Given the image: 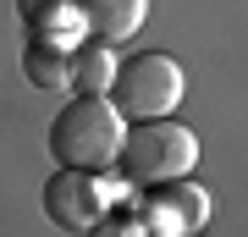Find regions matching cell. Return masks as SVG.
Returning <instances> with one entry per match:
<instances>
[{"label": "cell", "mask_w": 248, "mask_h": 237, "mask_svg": "<svg viewBox=\"0 0 248 237\" xmlns=\"http://www.w3.org/2000/svg\"><path fill=\"white\" fill-rule=\"evenodd\" d=\"M122 138H127V116L105 94H78L50 122V155L55 166L72 171H110L122 155Z\"/></svg>", "instance_id": "cell-1"}, {"label": "cell", "mask_w": 248, "mask_h": 237, "mask_svg": "<svg viewBox=\"0 0 248 237\" xmlns=\"http://www.w3.org/2000/svg\"><path fill=\"white\" fill-rule=\"evenodd\" d=\"M193 160H199L193 127L171 122V116H149V122H133V127H127L122 155H116V171H122L133 188H160V182L187 176Z\"/></svg>", "instance_id": "cell-2"}, {"label": "cell", "mask_w": 248, "mask_h": 237, "mask_svg": "<svg viewBox=\"0 0 248 237\" xmlns=\"http://www.w3.org/2000/svg\"><path fill=\"white\" fill-rule=\"evenodd\" d=\"M182 88H187L182 66L171 61L166 50H149V55H133V61L116 66L105 99L122 116H133V122H149V116H171L182 105Z\"/></svg>", "instance_id": "cell-3"}, {"label": "cell", "mask_w": 248, "mask_h": 237, "mask_svg": "<svg viewBox=\"0 0 248 237\" xmlns=\"http://www.w3.org/2000/svg\"><path fill=\"white\" fill-rule=\"evenodd\" d=\"M116 188L105 182V171H72L61 166L45 182V215L61 232H99V221L110 215Z\"/></svg>", "instance_id": "cell-4"}, {"label": "cell", "mask_w": 248, "mask_h": 237, "mask_svg": "<svg viewBox=\"0 0 248 237\" xmlns=\"http://www.w3.org/2000/svg\"><path fill=\"white\" fill-rule=\"evenodd\" d=\"M149 204H143V221H149L155 237H193L204 232V221H210V193H204L199 182H160V188H143Z\"/></svg>", "instance_id": "cell-5"}, {"label": "cell", "mask_w": 248, "mask_h": 237, "mask_svg": "<svg viewBox=\"0 0 248 237\" xmlns=\"http://www.w3.org/2000/svg\"><path fill=\"white\" fill-rule=\"evenodd\" d=\"M83 17V33H94L99 44H122L133 39L143 17H149V0H72Z\"/></svg>", "instance_id": "cell-6"}, {"label": "cell", "mask_w": 248, "mask_h": 237, "mask_svg": "<svg viewBox=\"0 0 248 237\" xmlns=\"http://www.w3.org/2000/svg\"><path fill=\"white\" fill-rule=\"evenodd\" d=\"M22 78L33 83V88H66V83H72V50H66V44H50V39H33V33H28Z\"/></svg>", "instance_id": "cell-7"}, {"label": "cell", "mask_w": 248, "mask_h": 237, "mask_svg": "<svg viewBox=\"0 0 248 237\" xmlns=\"http://www.w3.org/2000/svg\"><path fill=\"white\" fill-rule=\"evenodd\" d=\"M110 78H116V55H110V44L72 50V83H78V94H110Z\"/></svg>", "instance_id": "cell-8"}]
</instances>
